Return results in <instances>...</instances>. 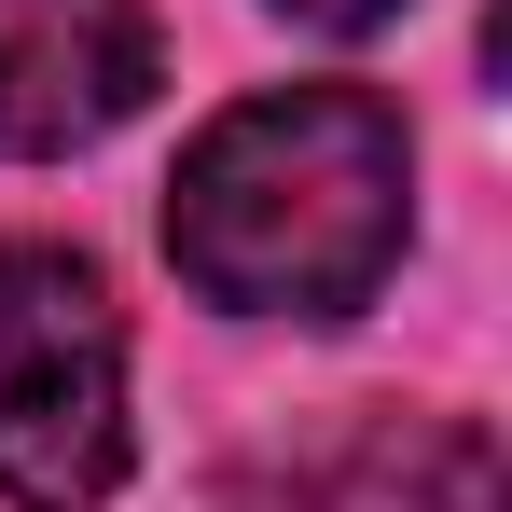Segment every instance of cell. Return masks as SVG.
<instances>
[{
  "mask_svg": "<svg viewBox=\"0 0 512 512\" xmlns=\"http://www.w3.org/2000/svg\"><path fill=\"white\" fill-rule=\"evenodd\" d=\"M305 512H499V443L471 416H360L305 471Z\"/></svg>",
  "mask_w": 512,
  "mask_h": 512,
  "instance_id": "277c9868",
  "label": "cell"
},
{
  "mask_svg": "<svg viewBox=\"0 0 512 512\" xmlns=\"http://www.w3.org/2000/svg\"><path fill=\"white\" fill-rule=\"evenodd\" d=\"M416 222V153L402 111L360 84H291L222 111L167 194V250L208 305L236 319H346L388 291Z\"/></svg>",
  "mask_w": 512,
  "mask_h": 512,
  "instance_id": "6da1fadb",
  "label": "cell"
},
{
  "mask_svg": "<svg viewBox=\"0 0 512 512\" xmlns=\"http://www.w3.org/2000/svg\"><path fill=\"white\" fill-rule=\"evenodd\" d=\"M153 14L139 0H0V167L84 153L153 97Z\"/></svg>",
  "mask_w": 512,
  "mask_h": 512,
  "instance_id": "3957f363",
  "label": "cell"
},
{
  "mask_svg": "<svg viewBox=\"0 0 512 512\" xmlns=\"http://www.w3.org/2000/svg\"><path fill=\"white\" fill-rule=\"evenodd\" d=\"M125 485V319L84 250L0 236V499L97 512Z\"/></svg>",
  "mask_w": 512,
  "mask_h": 512,
  "instance_id": "7a4b0ae2",
  "label": "cell"
},
{
  "mask_svg": "<svg viewBox=\"0 0 512 512\" xmlns=\"http://www.w3.org/2000/svg\"><path fill=\"white\" fill-rule=\"evenodd\" d=\"M291 14H305V28H388L402 0H291Z\"/></svg>",
  "mask_w": 512,
  "mask_h": 512,
  "instance_id": "5b68a950",
  "label": "cell"
}]
</instances>
